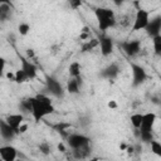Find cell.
I'll use <instances>...</instances> for the list:
<instances>
[{"mask_svg":"<svg viewBox=\"0 0 161 161\" xmlns=\"http://www.w3.org/2000/svg\"><path fill=\"white\" fill-rule=\"evenodd\" d=\"M31 102V116L35 122H39L44 119L47 116L52 114L54 112V106L49 96L44 93H38L34 97H30Z\"/></svg>","mask_w":161,"mask_h":161,"instance_id":"6da1fadb","label":"cell"},{"mask_svg":"<svg viewBox=\"0 0 161 161\" xmlns=\"http://www.w3.org/2000/svg\"><path fill=\"white\" fill-rule=\"evenodd\" d=\"M94 15L98 23V29L101 31H106L109 28H113L116 25V15L114 11L109 8H96Z\"/></svg>","mask_w":161,"mask_h":161,"instance_id":"7a4b0ae2","label":"cell"},{"mask_svg":"<svg viewBox=\"0 0 161 161\" xmlns=\"http://www.w3.org/2000/svg\"><path fill=\"white\" fill-rule=\"evenodd\" d=\"M130 68H131V74H132L131 86H132L133 88H136V87L143 84V83L146 82V79L148 78L146 69H145L142 65H140V64H137V63H133V62L130 63Z\"/></svg>","mask_w":161,"mask_h":161,"instance_id":"3957f363","label":"cell"},{"mask_svg":"<svg viewBox=\"0 0 161 161\" xmlns=\"http://www.w3.org/2000/svg\"><path fill=\"white\" fill-rule=\"evenodd\" d=\"M45 89L50 96H53L55 98H63V96H64V88H63L62 83L58 80V78H55L54 75H47Z\"/></svg>","mask_w":161,"mask_h":161,"instance_id":"277c9868","label":"cell"},{"mask_svg":"<svg viewBox=\"0 0 161 161\" xmlns=\"http://www.w3.org/2000/svg\"><path fill=\"white\" fill-rule=\"evenodd\" d=\"M91 138L83 133H69L67 136V145L72 150H78L86 146H89Z\"/></svg>","mask_w":161,"mask_h":161,"instance_id":"5b68a950","label":"cell"},{"mask_svg":"<svg viewBox=\"0 0 161 161\" xmlns=\"http://www.w3.org/2000/svg\"><path fill=\"white\" fill-rule=\"evenodd\" d=\"M150 21V13L142 8L137 9L135 14V20L132 24V31H138V30H145Z\"/></svg>","mask_w":161,"mask_h":161,"instance_id":"8992f818","label":"cell"},{"mask_svg":"<svg viewBox=\"0 0 161 161\" xmlns=\"http://www.w3.org/2000/svg\"><path fill=\"white\" fill-rule=\"evenodd\" d=\"M19 60H20V69L26 74L29 80H33L36 78L38 75V67L29 59H26L24 55H19Z\"/></svg>","mask_w":161,"mask_h":161,"instance_id":"52a82bcc","label":"cell"},{"mask_svg":"<svg viewBox=\"0 0 161 161\" xmlns=\"http://www.w3.org/2000/svg\"><path fill=\"white\" fill-rule=\"evenodd\" d=\"M121 49L123 50V53L128 57H135L141 52V42L137 39L133 40H125L119 44Z\"/></svg>","mask_w":161,"mask_h":161,"instance_id":"ba28073f","label":"cell"},{"mask_svg":"<svg viewBox=\"0 0 161 161\" xmlns=\"http://www.w3.org/2000/svg\"><path fill=\"white\" fill-rule=\"evenodd\" d=\"M156 119H157L156 113H153V112L143 113V114H142L141 126H140V128H138L137 131H140V132H152L153 126H155V123H156Z\"/></svg>","mask_w":161,"mask_h":161,"instance_id":"9c48e42d","label":"cell"},{"mask_svg":"<svg viewBox=\"0 0 161 161\" xmlns=\"http://www.w3.org/2000/svg\"><path fill=\"white\" fill-rule=\"evenodd\" d=\"M145 31H146V34H147L151 39L155 38V36L161 35V34H160V33H161V16L157 15V16L150 19L147 26L145 28Z\"/></svg>","mask_w":161,"mask_h":161,"instance_id":"30bf717a","label":"cell"},{"mask_svg":"<svg viewBox=\"0 0 161 161\" xmlns=\"http://www.w3.org/2000/svg\"><path fill=\"white\" fill-rule=\"evenodd\" d=\"M98 45H99V49H101V54L103 57L111 55L112 52H113V48H114L113 39L108 35H104V34L98 39Z\"/></svg>","mask_w":161,"mask_h":161,"instance_id":"8fae6325","label":"cell"},{"mask_svg":"<svg viewBox=\"0 0 161 161\" xmlns=\"http://www.w3.org/2000/svg\"><path fill=\"white\" fill-rule=\"evenodd\" d=\"M121 69H119V65L117 63H111L108 64L107 67H104L101 72H99V77L103 78V79H108V80H112V79H116L119 74Z\"/></svg>","mask_w":161,"mask_h":161,"instance_id":"7c38bea8","label":"cell"},{"mask_svg":"<svg viewBox=\"0 0 161 161\" xmlns=\"http://www.w3.org/2000/svg\"><path fill=\"white\" fill-rule=\"evenodd\" d=\"M18 150L13 145H3L0 146V158L1 161H16Z\"/></svg>","mask_w":161,"mask_h":161,"instance_id":"4fadbf2b","label":"cell"},{"mask_svg":"<svg viewBox=\"0 0 161 161\" xmlns=\"http://www.w3.org/2000/svg\"><path fill=\"white\" fill-rule=\"evenodd\" d=\"M16 135H18V133L6 123L5 119H0V137H1L4 141H6V142L13 141Z\"/></svg>","mask_w":161,"mask_h":161,"instance_id":"5bb4252c","label":"cell"},{"mask_svg":"<svg viewBox=\"0 0 161 161\" xmlns=\"http://www.w3.org/2000/svg\"><path fill=\"white\" fill-rule=\"evenodd\" d=\"M5 121L18 133L19 127L24 123V114H21V113H11V114H8L5 117Z\"/></svg>","mask_w":161,"mask_h":161,"instance_id":"9a60e30c","label":"cell"},{"mask_svg":"<svg viewBox=\"0 0 161 161\" xmlns=\"http://www.w3.org/2000/svg\"><path fill=\"white\" fill-rule=\"evenodd\" d=\"M80 86H82V78L78 77V78H70L68 82H67V88L65 91L70 94H78L79 93V89H80Z\"/></svg>","mask_w":161,"mask_h":161,"instance_id":"2e32d148","label":"cell"},{"mask_svg":"<svg viewBox=\"0 0 161 161\" xmlns=\"http://www.w3.org/2000/svg\"><path fill=\"white\" fill-rule=\"evenodd\" d=\"M13 16V9L9 3L1 1L0 3V21H8Z\"/></svg>","mask_w":161,"mask_h":161,"instance_id":"e0dca14e","label":"cell"},{"mask_svg":"<svg viewBox=\"0 0 161 161\" xmlns=\"http://www.w3.org/2000/svg\"><path fill=\"white\" fill-rule=\"evenodd\" d=\"M72 153H73V157L74 158H77V160H84V158H87L91 155V147L89 146H86V147H82V148H78V150H72Z\"/></svg>","mask_w":161,"mask_h":161,"instance_id":"ac0fdd59","label":"cell"},{"mask_svg":"<svg viewBox=\"0 0 161 161\" xmlns=\"http://www.w3.org/2000/svg\"><path fill=\"white\" fill-rule=\"evenodd\" d=\"M18 108H19V113L21 114H26V113H31V102H30V97L28 98H24L19 102L18 104Z\"/></svg>","mask_w":161,"mask_h":161,"instance_id":"d6986e66","label":"cell"},{"mask_svg":"<svg viewBox=\"0 0 161 161\" xmlns=\"http://www.w3.org/2000/svg\"><path fill=\"white\" fill-rule=\"evenodd\" d=\"M80 69H82V67H80L79 62L70 63L69 67H68V73H69L70 78H78V77H80Z\"/></svg>","mask_w":161,"mask_h":161,"instance_id":"ffe728a7","label":"cell"},{"mask_svg":"<svg viewBox=\"0 0 161 161\" xmlns=\"http://www.w3.org/2000/svg\"><path fill=\"white\" fill-rule=\"evenodd\" d=\"M29 79H28V77H26V74L19 68L18 70H15V73H14V82L15 83H18V84H23V83H25V82H28Z\"/></svg>","mask_w":161,"mask_h":161,"instance_id":"44dd1931","label":"cell"},{"mask_svg":"<svg viewBox=\"0 0 161 161\" xmlns=\"http://www.w3.org/2000/svg\"><path fill=\"white\" fill-rule=\"evenodd\" d=\"M130 121H131V125L133 126V128L138 130L140 126H141V122H142V113H133V114H131Z\"/></svg>","mask_w":161,"mask_h":161,"instance_id":"7402d4cb","label":"cell"},{"mask_svg":"<svg viewBox=\"0 0 161 161\" xmlns=\"http://www.w3.org/2000/svg\"><path fill=\"white\" fill-rule=\"evenodd\" d=\"M97 45H98V39H91V40L86 42V43L82 45V52H83V53L89 52V50L94 49Z\"/></svg>","mask_w":161,"mask_h":161,"instance_id":"603a6c76","label":"cell"},{"mask_svg":"<svg viewBox=\"0 0 161 161\" xmlns=\"http://www.w3.org/2000/svg\"><path fill=\"white\" fill-rule=\"evenodd\" d=\"M150 147H151V152L153 153V155H156V156H161V143L158 142V141H156V140H152L151 142H150Z\"/></svg>","mask_w":161,"mask_h":161,"instance_id":"cb8c5ba5","label":"cell"},{"mask_svg":"<svg viewBox=\"0 0 161 161\" xmlns=\"http://www.w3.org/2000/svg\"><path fill=\"white\" fill-rule=\"evenodd\" d=\"M152 44H153V50L156 55H161V35L152 38Z\"/></svg>","mask_w":161,"mask_h":161,"instance_id":"d4e9b609","label":"cell"},{"mask_svg":"<svg viewBox=\"0 0 161 161\" xmlns=\"http://www.w3.org/2000/svg\"><path fill=\"white\" fill-rule=\"evenodd\" d=\"M18 31L20 35H28L30 31V25L28 23H20L18 25Z\"/></svg>","mask_w":161,"mask_h":161,"instance_id":"484cf974","label":"cell"},{"mask_svg":"<svg viewBox=\"0 0 161 161\" xmlns=\"http://www.w3.org/2000/svg\"><path fill=\"white\" fill-rule=\"evenodd\" d=\"M38 148H39V151L43 153V155H49L50 153V151H52V148H50V145L47 142V141H44V142H40L39 143V146H38Z\"/></svg>","mask_w":161,"mask_h":161,"instance_id":"4316f807","label":"cell"},{"mask_svg":"<svg viewBox=\"0 0 161 161\" xmlns=\"http://www.w3.org/2000/svg\"><path fill=\"white\" fill-rule=\"evenodd\" d=\"M78 123H79V126H80V127L86 128V127H88V126L92 123V118H91L89 116L84 114V116L79 117V119H78Z\"/></svg>","mask_w":161,"mask_h":161,"instance_id":"83f0119b","label":"cell"},{"mask_svg":"<svg viewBox=\"0 0 161 161\" xmlns=\"http://www.w3.org/2000/svg\"><path fill=\"white\" fill-rule=\"evenodd\" d=\"M140 140L143 143H150L153 140L152 132H140Z\"/></svg>","mask_w":161,"mask_h":161,"instance_id":"f1b7e54d","label":"cell"},{"mask_svg":"<svg viewBox=\"0 0 161 161\" xmlns=\"http://www.w3.org/2000/svg\"><path fill=\"white\" fill-rule=\"evenodd\" d=\"M5 65H6V60L3 55H0V78L4 75V70H5Z\"/></svg>","mask_w":161,"mask_h":161,"instance_id":"f546056e","label":"cell"},{"mask_svg":"<svg viewBox=\"0 0 161 161\" xmlns=\"http://www.w3.org/2000/svg\"><path fill=\"white\" fill-rule=\"evenodd\" d=\"M35 57V53H34V50L33 49H26V59H29V60H31V58H34Z\"/></svg>","mask_w":161,"mask_h":161,"instance_id":"4dcf8cb0","label":"cell"},{"mask_svg":"<svg viewBox=\"0 0 161 161\" xmlns=\"http://www.w3.org/2000/svg\"><path fill=\"white\" fill-rule=\"evenodd\" d=\"M28 130V125H25V123H23L20 127H19V130H18V133H24L25 131Z\"/></svg>","mask_w":161,"mask_h":161,"instance_id":"1f68e13d","label":"cell"},{"mask_svg":"<svg viewBox=\"0 0 161 161\" xmlns=\"http://www.w3.org/2000/svg\"><path fill=\"white\" fill-rule=\"evenodd\" d=\"M107 106H108L111 109H114V108H117V103H116V101H109Z\"/></svg>","mask_w":161,"mask_h":161,"instance_id":"d6a6232c","label":"cell"},{"mask_svg":"<svg viewBox=\"0 0 161 161\" xmlns=\"http://www.w3.org/2000/svg\"><path fill=\"white\" fill-rule=\"evenodd\" d=\"M133 150H135L136 152H138V153H140V152L142 151V146H141V143H137V145H135V146H133Z\"/></svg>","mask_w":161,"mask_h":161,"instance_id":"836d02e7","label":"cell"},{"mask_svg":"<svg viewBox=\"0 0 161 161\" xmlns=\"http://www.w3.org/2000/svg\"><path fill=\"white\" fill-rule=\"evenodd\" d=\"M70 5H72V6L75 9V8L80 6V5H82V3H80V1H70Z\"/></svg>","mask_w":161,"mask_h":161,"instance_id":"e575fe53","label":"cell"},{"mask_svg":"<svg viewBox=\"0 0 161 161\" xmlns=\"http://www.w3.org/2000/svg\"><path fill=\"white\" fill-rule=\"evenodd\" d=\"M58 150L60 151V152H65V146H64V143H58Z\"/></svg>","mask_w":161,"mask_h":161,"instance_id":"d590c367","label":"cell"},{"mask_svg":"<svg viewBox=\"0 0 161 161\" xmlns=\"http://www.w3.org/2000/svg\"><path fill=\"white\" fill-rule=\"evenodd\" d=\"M119 148H121V150H126V148H127V146H126L125 143H122V145L119 146Z\"/></svg>","mask_w":161,"mask_h":161,"instance_id":"8d00e7d4","label":"cell"},{"mask_svg":"<svg viewBox=\"0 0 161 161\" xmlns=\"http://www.w3.org/2000/svg\"><path fill=\"white\" fill-rule=\"evenodd\" d=\"M89 161H99V158H98V157H93V158H91Z\"/></svg>","mask_w":161,"mask_h":161,"instance_id":"74e56055","label":"cell"}]
</instances>
